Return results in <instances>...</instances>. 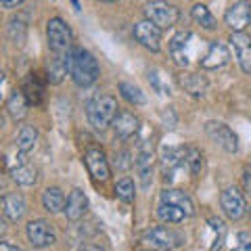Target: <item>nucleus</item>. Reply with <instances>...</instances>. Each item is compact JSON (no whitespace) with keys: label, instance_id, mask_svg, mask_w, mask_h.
I'll use <instances>...</instances> for the list:
<instances>
[{"label":"nucleus","instance_id":"f257e3e1","mask_svg":"<svg viewBox=\"0 0 251 251\" xmlns=\"http://www.w3.org/2000/svg\"><path fill=\"white\" fill-rule=\"evenodd\" d=\"M67 67H69V75H72V80L86 88V86H90L99 80L100 75V69H99V63L94 59V54L88 52L82 46H74L72 50L67 54Z\"/></svg>","mask_w":251,"mask_h":251},{"label":"nucleus","instance_id":"f03ea898","mask_svg":"<svg viewBox=\"0 0 251 251\" xmlns=\"http://www.w3.org/2000/svg\"><path fill=\"white\" fill-rule=\"evenodd\" d=\"M86 115H88V122L97 130H105L109 126H113L117 117V100L113 97H109V94L94 97L86 105Z\"/></svg>","mask_w":251,"mask_h":251},{"label":"nucleus","instance_id":"7ed1b4c3","mask_svg":"<svg viewBox=\"0 0 251 251\" xmlns=\"http://www.w3.org/2000/svg\"><path fill=\"white\" fill-rule=\"evenodd\" d=\"M145 15H147V19L151 23H155L159 29L174 27L178 23V19H180L178 6H174L172 2H166V0H153V2H147Z\"/></svg>","mask_w":251,"mask_h":251},{"label":"nucleus","instance_id":"20e7f679","mask_svg":"<svg viewBox=\"0 0 251 251\" xmlns=\"http://www.w3.org/2000/svg\"><path fill=\"white\" fill-rule=\"evenodd\" d=\"M46 38H49V46L54 52H65V50H72V42H74V36H72V29L63 19L54 17L46 23Z\"/></svg>","mask_w":251,"mask_h":251},{"label":"nucleus","instance_id":"39448f33","mask_svg":"<svg viewBox=\"0 0 251 251\" xmlns=\"http://www.w3.org/2000/svg\"><path fill=\"white\" fill-rule=\"evenodd\" d=\"M143 243H147L151 249L155 251H172L182 245V237L178 232L170 230V228H163V226H155L149 232H145Z\"/></svg>","mask_w":251,"mask_h":251},{"label":"nucleus","instance_id":"423d86ee","mask_svg":"<svg viewBox=\"0 0 251 251\" xmlns=\"http://www.w3.org/2000/svg\"><path fill=\"white\" fill-rule=\"evenodd\" d=\"M205 134L214 145L224 149L226 153H237L239 151V138L237 134L222 122H207L205 124Z\"/></svg>","mask_w":251,"mask_h":251},{"label":"nucleus","instance_id":"0eeeda50","mask_svg":"<svg viewBox=\"0 0 251 251\" xmlns=\"http://www.w3.org/2000/svg\"><path fill=\"white\" fill-rule=\"evenodd\" d=\"M27 239L31 243V247L46 249L57 243V234H54L52 226L46 220H31L27 224Z\"/></svg>","mask_w":251,"mask_h":251},{"label":"nucleus","instance_id":"6e6552de","mask_svg":"<svg viewBox=\"0 0 251 251\" xmlns=\"http://www.w3.org/2000/svg\"><path fill=\"white\" fill-rule=\"evenodd\" d=\"M220 205H222L224 214L228 216L230 220H241L245 216L247 211V203H245V197L241 195L239 188L234 186H228L224 188L222 195H220Z\"/></svg>","mask_w":251,"mask_h":251},{"label":"nucleus","instance_id":"1a4fd4ad","mask_svg":"<svg viewBox=\"0 0 251 251\" xmlns=\"http://www.w3.org/2000/svg\"><path fill=\"white\" fill-rule=\"evenodd\" d=\"M224 21L226 25H228L234 31H243L249 23H251V2L249 0H239V2H234L228 11L224 15Z\"/></svg>","mask_w":251,"mask_h":251},{"label":"nucleus","instance_id":"9d476101","mask_svg":"<svg viewBox=\"0 0 251 251\" xmlns=\"http://www.w3.org/2000/svg\"><path fill=\"white\" fill-rule=\"evenodd\" d=\"M134 38H136L138 44H143L145 49L153 50V52H157L161 49V44H159L161 42V29L149 19L140 21L134 25Z\"/></svg>","mask_w":251,"mask_h":251},{"label":"nucleus","instance_id":"9b49d317","mask_svg":"<svg viewBox=\"0 0 251 251\" xmlns=\"http://www.w3.org/2000/svg\"><path fill=\"white\" fill-rule=\"evenodd\" d=\"M134 168H136L140 184L147 188L149 184H151V180H153V147L149 145L147 140L140 145V151H138L136 159H134Z\"/></svg>","mask_w":251,"mask_h":251},{"label":"nucleus","instance_id":"f8f14e48","mask_svg":"<svg viewBox=\"0 0 251 251\" xmlns=\"http://www.w3.org/2000/svg\"><path fill=\"white\" fill-rule=\"evenodd\" d=\"M84 161H86V168H88L90 176H92L94 180H100V182L109 180V174H111V170H109L107 157H105V153L100 151V149H90V151H86Z\"/></svg>","mask_w":251,"mask_h":251},{"label":"nucleus","instance_id":"ddd939ff","mask_svg":"<svg viewBox=\"0 0 251 251\" xmlns=\"http://www.w3.org/2000/svg\"><path fill=\"white\" fill-rule=\"evenodd\" d=\"M230 44H232L234 52H237L241 69L245 74H251V38L245 31H234L230 36Z\"/></svg>","mask_w":251,"mask_h":251},{"label":"nucleus","instance_id":"4468645a","mask_svg":"<svg viewBox=\"0 0 251 251\" xmlns=\"http://www.w3.org/2000/svg\"><path fill=\"white\" fill-rule=\"evenodd\" d=\"M65 216L69 222H77V220H82L84 214L88 211V197L80 191V188H74L72 193H69L67 197V205H65Z\"/></svg>","mask_w":251,"mask_h":251},{"label":"nucleus","instance_id":"2eb2a0df","mask_svg":"<svg viewBox=\"0 0 251 251\" xmlns=\"http://www.w3.org/2000/svg\"><path fill=\"white\" fill-rule=\"evenodd\" d=\"M27 211V203L19 193H6L2 197V214L11 220V222H19Z\"/></svg>","mask_w":251,"mask_h":251},{"label":"nucleus","instance_id":"dca6fc26","mask_svg":"<svg viewBox=\"0 0 251 251\" xmlns=\"http://www.w3.org/2000/svg\"><path fill=\"white\" fill-rule=\"evenodd\" d=\"M230 59V52L226 49L224 42H211L207 54L201 59V67L203 69H218V67H224Z\"/></svg>","mask_w":251,"mask_h":251},{"label":"nucleus","instance_id":"f3484780","mask_svg":"<svg viewBox=\"0 0 251 251\" xmlns=\"http://www.w3.org/2000/svg\"><path fill=\"white\" fill-rule=\"evenodd\" d=\"M113 130H115L117 138L128 140L138 132V120L128 111H120L115 117V122H113Z\"/></svg>","mask_w":251,"mask_h":251},{"label":"nucleus","instance_id":"a211bd4d","mask_svg":"<svg viewBox=\"0 0 251 251\" xmlns=\"http://www.w3.org/2000/svg\"><path fill=\"white\" fill-rule=\"evenodd\" d=\"M161 201H163V203H172V205L180 207L186 216H193V214H195L193 199L188 197L186 193L178 191V188H163V191H161Z\"/></svg>","mask_w":251,"mask_h":251},{"label":"nucleus","instance_id":"6ab92c4d","mask_svg":"<svg viewBox=\"0 0 251 251\" xmlns=\"http://www.w3.org/2000/svg\"><path fill=\"white\" fill-rule=\"evenodd\" d=\"M188 40H191V34L188 31H180L170 40V52L172 59H174L178 65L186 67L188 65Z\"/></svg>","mask_w":251,"mask_h":251},{"label":"nucleus","instance_id":"aec40b11","mask_svg":"<svg viewBox=\"0 0 251 251\" xmlns=\"http://www.w3.org/2000/svg\"><path fill=\"white\" fill-rule=\"evenodd\" d=\"M184 166V149H163L161 155V168L163 174H166V180H172V174Z\"/></svg>","mask_w":251,"mask_h":251},{"label":"nucleus","instance_id":"412c9836","mask_svg":"<svg viewBox=\"0 0 251 251\" xmlns=\"http://www.w3.org/2000/svg\"><path fill=\"white\" fill-rule=\"evenodd\" d=\"M178 84L184 92H188L191 97H203L207 92V80L197 74H180Z\"/></svg>","mask_w":251,"mask_h":251},{"label":"nucleus","instance_id":"4be33fe9","mask_svg":"<svg viewBox=\"0 0 251 251\" xmlns=\"http://www.w3.org/2000/svg\"><path fill=\"white\" fill-rule=\"evenodd\" d=\"M23 94H25L29 105H40L44 99V84L40 82V75L38 74H29V77H25L23 82Z\"/></svg>","mask_w":251,"mask_h":251},{"label":"nucleus","instance_id":"5701e85b","mask_svg":"<svg viewBox=\"0 0 251 251\" xmlns=\"http://www.w3.org/2000/svg\"><path fill=\"white\" fill-rule=\"evenodd\" d=\"M69 67H67V59L57 54V57H52L49 61V65H46V80L50 84H61L63 77L67 75Z\"/></svg>","mask_w":251,"mask_h":251},{"label":"nucleus","instance_id":"b1692460","mask_svg":"<svg viewBox=\"0 0 251 251\" xmlns=\"http://www.w3.org/2000/svg\"><path fill=\"white\" fill-rule=\"evenodd\" d=\"M42 203H44V209L50 211V214H57V211L65 209V205H67L65 195H63V191L57 188V186L46 188L44 195H42Z\"/></svg>","mask_w":251,"mask_h":251},{"label":"nucleus","instance_id":"393cba45","mask_svg":"<svg viewBox=\"0 0 251 251\" xmlns=\"http://www.w3.org/2000/svg\"><path fill=\"white\" fill-rule=\"evenodd\" d=\"M27 105L29 103H27L23 90H15L9 97V100H6V111H9L13 120H23V117L27 115Z\"/></svg>","mask_w":251,"mask_h":251},{"label":"nucleus","instance_id":"a878e982","mask_svg":"<svg viewBox=\"0 0 251 251\" xmlns=\"http://www.w3.org/2000/svg\"><path fill=\"white\" fill-rule=\"evenodd\" d=\"M11 176L21 186H34L38 182V170L34 166H29V163H21V166L13 168Z\"/></svg>","mask_w":251,"mask_h":251},{"label":"nucleus","instance_id":"bb28decb","mask_svg":"<svg viewBox=\"0 0 251 251\" xmlns=\"http://www.w3.org/2000/svg\"><path fill=\"white\" fill-rule=\"evenodd\" d=\"M38 143V130L34 126H21L17 134V149L21 153H29Z\"/></svg>","mask_w":251,"mask_h":251},{"label":"nucleus","instance_id":"cd10ccee","mask_svg":"<svg viewBox=\"0 0 251 251\" xmlns=\"http://www.w3.org/2000/svg\"><path fill=\"white\" fill-rule=\"evenodd\" d=\"M157 218H159L161 222H168V224H178V222H182V220L188 218V216L180 207L172 205V203H163L161 201V205L157 207Z\"/></svg>","mask_w":251,"mask_h":251},{"label":"nucleus","instance_id":"c85d7f7f","mask_svg":"<svg viewBox=\"0 0 251 251\" xmlns=\"http://www.w3.org/2000/svg\"><path fill=\"white\" fill-rule=\"evenodd\" d=\"M120 92H122V97L128 100L130 105H145L147 103V99H145V92L138 88V86L134 84H130V82H122L120 84Z\"/></svg>","mask_w":251,"mask_h":251},{"label":"nucleus","instance_id":"c756f323","mask_svg":"<svg viewBox=\"0 0 251 251\" xmlns=\"http://www.w3.org/2000/svg\"><path fill=\"white\" fill-rule=\"evenodd\" d=\"M184 166L191 174H199L203 170V153L195 147H184Z\"/></svg>","mask_w":251,"mask_h":251},{"label":"nucleus","instance_id":"7c9ffc66","mask_svg":"<svg viewBox=\"0 0 251 251\" xmlns=\"http://www.w3.org/2000/svg\"><path fill=\"white\" fill-rule=\"evenodd\" d=\"M191 15H193V19L197 21L201 27H205V29H216V19H214V15L209 13V9H207L205 4H195L193 11H191Z\"/></svg>","mask_w":251,"mask_h":251},{"label":"nucleus","instance_id":"2f4dec72","mask_svg":"<svg viewBox=\"0 0 251 251\" xmlns=\"http://www.w3.org/2000/svg\"><path fill=\"white\" fill-rule=\"evenodd\" d=\"M115 195L120 197L124 203H132L136 197V193H134V182H132L130 178H122L120 182L115 184Z\"/></svg>","mask_w":251,"mask_h":251},{"label":"nucleus","instance_id":"473e14b6","mask_svg":"<svg viewBox=\"0 0 251 251\" xmlns=\"http://www.w3.org/2000/svg\"><path fill=\"white\" fill-rule=\"evenodd\" d=\"M25 31H27V25L21 19H13L9 23V38L15 44H23V40H25Z\"/></svg>","mask_w":251,"mask_h":251},{"label":"nucleus","instance_id":"72a5a7b5","mask_svg":"<svg viewBox=\"0 0 251 251\" xmlns=\"http://www.w3.org/2000/svg\"><path fill=\"white\" fill-rule=\"evenodd\" d=\"M149 82H151V86L155 88V92L163 94V97H170V94H172L170 84L163 82V77H161V74L157 72V69H151V72H149Z\"/></svg>","mask_w":251,"mask_h":251},{"label":"nucleus","instance_id":"f704fd0d","mask_svg":"<svg viewBox=\"0 0 251 251\" xmlns=\"http://www.w3.org/2000/svg\"><path fill=\"white\" fill-rule=\"evenodd\" d=\"M209 228H211V230H214L216 234L220 232V237H222V239H224L226 226H224V222H222V220H220V218H209ZM220 245H222V241H220V239H216V241H214V245H211V249H218Z\"/></svg>","mask_w":251,"mask_h":251},{"label":"nucleus","instance_id":"c9c22d12","mask_svg":"<svg viewBox=\"0 0 251 251\" xmlns=\"http://www.w3.org/2000/svg\"><path fill=\"white\" fill-rule=\"evenodd\" d=\"M130 153L128 151H120V153H115V168H120V170H128L130 166H132V163H134V161H132L130 159Z\"/></svg>","mask_w":251,"mask_h":251},{"label":"nucleus","instance_id":"e433bc0d","mask_svg":"<svg viewBox=\"0 0 251 251\" xmlns=\"http://www.w3.org/2000/svg\"><path fill=\"white\" fill-rule=\"evenodd\" d=\"M232 251H251V234L249 232H241L239 234V245Z\"/></svg>","mask_w":251,"mask_h":251},{"label":"nucleus","instance_id":"4c0bfd02","mask_svg":"<svg viewBox=\"0 0 251 251\" xmlns=\"http://www.w3.org/2000/svg\"><path fill=\"white\" fill-rule=\"evenodd\" d=\"M0 251H21L17 245H13V243H9V241H2L0 243Z\"/></svg>","mask_w":251,"mask_h":251},{"label":"nucleus","instance_id":"58836bf2","mask_svg":"<svg viewBox=\"0 0 251 251\" xmlns=\"http://www.w3.org/2000/svg\"><path fill=\"white\" fill-rule=\"evenodd\" d=\"M23 0H0V4L4 6V9H15V6H19Z\"/></svg>","mask_w":251,"mask_h":251},{"label":"nucleus","instance_id":"ea45409f","mask_svg":"<svg viewBox=\"0 0 251 251\" xmlns=\"http://www.w3.org/2000/svg\"><path fill=\"white\" fill-rule=\"evenodd\" d=\"M77 251H103V249L97 247V245H82V247L77 249Z\"/></svg>","mask_w":251,"mask_h":251},{"label":"nucleus","instance_id":"a19ab883","mask_svg":"<svg viewBox=\"0 0 251 251\" xmlns=\"http://www.w3.org/2000/svg\"><path fill=\"white\" fill-rule=\"evenodd\" d=\"M99 2H117V0H99Z\"/></svg>","mask_w":251,"mask_h":251}]
</instances>
